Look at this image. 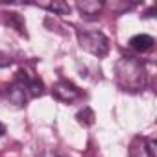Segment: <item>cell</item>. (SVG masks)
<instances>
[{
	"mask_svg": "<svg viewBox=\"0 0 157 157\" xmlns=\"http://www.w3.org/2000/svg\"><path fill=\"white\" fill-rule=\"evenodd\" d=\"M117 82L124 91H139L146 83V70L140 61L135 57H122L117 67Z\"/></svg>",
	"mask_w": 157,
	"mask_h": 157,
	"instance_id": "obj_1",
	"label": "cell"
},
{
	"mask_svg": "<svg viewBox=\"0 0 157 157\" xmlns=\"http://www.w3.org/2000/svg\"><path fill=\"white\" fill-rule=\"evenodd\" d=\"M4 94L11 104L22 105L30 98H35V96L43 94V83L37 82V80H30L26 76V72L21 70V72H17L15 82L10 87H4Z\"/></svg>",
	"mask_w": 157,
	"mask_h": 157,
	"instance_id": "obj_2",
	"label": "cell"
},
{
	"mask_svg": "<svg viewBox=\"0 0 157 157\" xmlns=\"http://www.w3.org/2000/svg\"><path fill=\"white\" fill-rule=\"evenodd\" d=\"M78 43L93 56L104 57L109 52V39L98 30H78Z\"/></svg>",
	"mask_w": 157,
	"mask_h": 157,
	"instance_id": "obj_3",
	"label": "cell"
},
{
	"mask_svg": "<svg viewBox=\"0 0 157 157\" xmlns=\"http://www.w3.org/2000/svg\"><path fill=\"white\" fill-rule=\"evenodd\" d=\"M52 93H54V96L57 98V100H61V102H74L78 96H80V91H78V87L74 85V83H70V82H67V80H61V82H57L56 85H54V89H52Z\"/></svg>",
	"mask_w": 157,
	"mask_h": 157,
	"instance_id": "obj_4",
	"label": "cell"
},
{
	"mask_svg": "<svg viewBox=\"0 0 157 157\" xmlns=\"http://www.w3.org/2000/svg\"><path fill=\"white\" fill-rule=\"evenodd\" d=\"M131 157H155V144L148 139H135L129 148Z\"/></svg>",
	"mask_w": 157,
	"mask_h": 157,
	"instance_id": "obj_5",
	"label": "cell"
},
{
	"mask_svg": "<svg viewBox=\"0 0 157 157\" xmlns=\"http://www.w3.org/2000/svg\"><path fill=\"white\" fill-rule=\"evenodd\" d=\"M153 44H155L153 37H150L146 33H139V35H133L129 39V46L137 52H148V50L153 48Z\"/></svg>",
	"mask_w": 157,
	"mask_h": 157,
	"instance_id": "obj_6",
	"label": "cell"
},
{
	"mask_svg": "<svg viewBox=\"0 0 157 157\" xmlns=\"http://www.w3.org/2000/svg\"><path fill=\"white\" fill-rule=\"evenodd\" d=\"M76 6L83 15H98L102 11V8H104V4L96 2V0H83V2H78Z\"/></svg>",
	"mask_w": 157,
	"mask_h": 157,
	"instance_id": "obj_7",
	"label": "cell"
},
{
	"mask_svg": "<svg viewBox=\"0 0 157 157\" xmlns=\"http://www.w3.org/2000/svg\"><path fill=\"white\" fill-rule=\"evenodd\" d=\"M39 8H44V10H48V11H52V13H57V15H68L70 13V6L68 4H65V2H46V4H37Z\"/></svg>",
	"mask_w": 157,
	"mask_h": 157,
	"instance_id": "obj_8",
	"label": "cell"
},
{
	"mask_svg": "<svg viewBox=\"0 0 157 157\" xmlns=\"http://www.w3.org/2000/svg\"><path fill=\"white\" fill-rule=\"evenodd\" d=\"M76 118H78V122H80L82 126H93L94 124V113H93L91 107H83L82 111H78Z\"/></svg>",
	"mask_w": 157,
	"mask_h": 157,
	"instance_id": "obj_9",
	"label": "cell"
},
{
	"mask_svg": "<svg viewBox=\"0 0 157 157\" xmlns=\"http://www.w3.org/2000/svg\"><path fill=\"white\" fill-rule=\"evenodd\" d=\"M4 133H6V126H4V124H2V122H0V137H2V135H4Z\"/></svg>",
	"mask_w": 157,
	"mask_h": 157,
	"instance_id": "obj_10",
	"label": "cell"
}]
</instances>
